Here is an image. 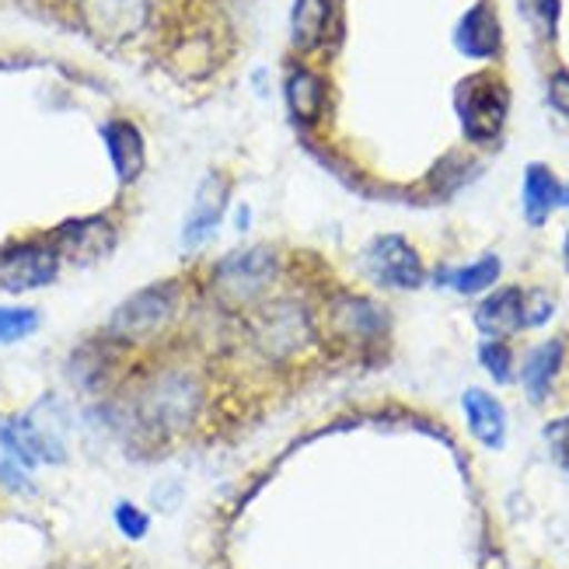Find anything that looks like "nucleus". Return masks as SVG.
<instances>
[{
    "instance_id": "nucleus-1",
    "label": "nucleus",
    "mask_w": 569,
    "mask_h": 569,
    "mask_svg": "<svg viewBox=\"0 0 569 569\" xmlns=\"http://www.w3.org/2000/svg\"><path fill=\"white\" fill-rule=\"evenodd\" d=\"M154 367L133 388V419L151 437L186 433L207 412V378L186 357L154 350Z\"/></svg>"
},
{
    "instance_id": "nucleus-2",
    "label": "nucleus",
    "mask_w": 569,
    "mask_h": 569,
    "mask_svg": "<svg viewBox=\"0 0 569 569\" xmlns=\"http://www.w3.org/2000/svg\"><path fill=\"white\" fill-rule=\"evenodd\" d=\"M280 259L269 244H244L210 266V301L234 315H252L273 293Z\"/></svg>"
},
{
    "instance_id": "nucleus-3",
    "label": "nucleus",
    "mask_w": 569,
    "mask_h": 569,
    "mask_svg": "<svg viewBox=\"0 0 569 569\" xmlns=\"http://www.w3.org/2000/svg\"><path fill=\"white\" fill-rule=\"evenodd\" d=\"M186 290L179 280H161L137 290L133 297H127L106 321V339L122 346V350H133V346H147L158 342L182 311Z\"/></svg>"
},
{
    "instance_id": "nucleus-4",
    "label": "nucleus",
    "mask_w": 569,
    "mask_h": 569,
    "mask_svg": "<svg viewBox=\"0 0 569 569\" xmlns=\"http://www.w3.org/2000/svg\"><path fill=\"white\" fill-rule=\"evenodd\" d=\"M455 109L461 119V130L468 140L486 143L497 140L503 122H507V109H510V91L503 84L500 73L482 70L465 78L455 91Z\"/></svg>"
},
{
    "instance_id": "nucleus-5",
    "label": "nucleus",
    "mask_w": 569,
    "mask_h": 569,
    "mask_svg": "<svg viewBox=\"0 0 569 569\" xmlns=\"http://www.w3.org/2000/svg\"><path fill=\"white\" fill-rule=\"evenodd\" d=\"M363 269L370 280L388 290H416L427 280L423 259L402 234H381L370 241V249L363 252Z\"/></svg>"
},
{
    "instance_id": "nucleus-6",
    "label": "nucleus",
    "mask_w": 569,
    "mask_h": 569,
    "mask_svg": "<svg viewBox=\"0 0 569 569\" xmlns=\"http://www.w3.org/2000/svg\"><path fill=\"white\" fill-rule=\"evenodd\" d=\"M60 252L49 241H14L0 252V287L11 293L49 287L60 277Z\"/></svg>"
},
{
    "instance_id": "nucleus-7",
    "label": "nucleus",
    "mask_w": 569,
    "mask_h": 569,
    "mask_svg": "<svg viewBox=\"0 0 569 569\" xmlns=\"http://www.w3.org/2000/svg\"><path fill=\"white\" fill-rule=\"evenodd\" d=\"M228 200H231V179L224 171H210V176L200 182L196 189V200H192V210L182 224V244L186 249H200V244L220 228V220H224V210H228Z\"/></svg>"
},
{
    "instance_id": "nucleus-8",
    "label": "nucleus",
    "mask_w": 569,
    "mask_h": 569,
    "mask_svg": "<svg viewBox=\"0 0 569 569\" xmlns=\"http://www.w3.org/2000/svg\"><path fill=\"white\" fill-rule=\"evenodd\" d=\"M49 244L60 252V259H70V262H94L102 259L112 244H116V231L109 220L102 217H88V220H67L60 224L53 234H49Z\"/></svg>"
},
{
    "instance_id": "nucleus-9",
    "label": "nucleus",
    "mask_w": 569,
    "mask_h": 569,
    "mask_svg": "<svg viewBox=\"0 0 569 569\" xmlns=\"http://www.w3.org/2000/svg\"><path fill=\"white\" fill-rule=\"evenodd\" d=\"M151 14V0H84V18L102 39H133Z\"/></svg>"
},
{
    "instance_id": "nucleus-10",
    "label": "nucleus",
    "mask_w": 569,
    "mask_h": 569,
    "mask_svg": "<svg viewBox=\"0 0 569 569\" xmlns=\"http://www.w3.org/2000/svg\"><path fill=\"white\" fill-rule=\"evenodd\" d=\"M461 409H465V423L482 448L500 451L507 443V409L500 406L497 395H489L486 388H468L461 395Z\"/></svg>"
},
{
    "instance_id": "nucleus-11",
    "label": "nucleus",
    "mask_w": 569,
    "mask_h": 569,
    "mask_svg": "<svg viewBox=\"0 0 569 569\" xmlns=\"http://www.w3.org/2000/svg\"><path fill=\"white\" fill-rule=\"evenodd\" d=\"M455 46L472 60H492L500 53L503 32H500L497 8H492L489 0L476 4L472 11H465V18L458 21V29H455Z\"/></svg>"
},
{
    "instance_id": "nucleus-12",
    "label": "nucleus",
    "mask_w": 569,
    "mask_h": 569,
    "mask_svg": "<svg viewBox=\"0 0 569 569\" xmlns=\"http://www.w3.org/2000/svg\"><path fill=\"white\" fill-rule=\"evenodd\" d=\"M283 94H287V109H290L293 122H301V127H318L321 116H326L329 88L318 70L293 67L283 81Z\"/></svg>"
},
{
    "instance_id": "nucleus-13",
    "label": "nucleus",
    "mask_w": 569,
    "mask_h": 569,
    "mask_svg": "<svg viewBox=\"0 0 569 569\" xmlns=\"http://www.w3.org/2000/svg\"><path fill=\"white\" fill-rule=\"evenodd\" d=\"M102 140L109 147L112 168L122 186H130L140 179V171L147 164V147H143V133L133 127L130 119H109L102 127Z\"/></svg>"
},
{
    "instance_id": "nucleus-14",
    "label": "nucleus",
    "mask_w": 569,
    "mask_h": 569,
    "mask_svg": "<svg viewBox=\"0 0 569 569\" xmlns=\"http://www.w3.org/2000/svg\"><path fill=\"white\" fill-rule=\"evenodd\" d=\"M329 329L353 342L378 339L385 332V311L363 297H339L329 305Z\"/></svg>"
},
{
    "instance_id": "nucleus-15",
    "label": "nucleus",
    "mask_w": 569,
    "mask_h": 569,
    "mask_svg": "<svg viewBox=\"0 0 569 569\" xmlns=\"http://www.w3.org/2000/svg\"><path fill=\"white\" fill-rule=\"evenodd\" d=\"M476 326L486 339H503L525 329V290L503 287L476 308Z\"/></svg>"
},
{
    "instance_id": "nucleus-16",
    "label": "nucleus",
    "mask_w": 569,
    "mask_h": 569,
    "mask_svg": "<svg viewBox=\"0 0 569 569\" xmlns=\"http://www.w3.org/2000/svg\"><path fill=\"white\" fill-rule=\"evenodd\" d=\"M332 29V0H293L290 11V42L301 53H315L326 46Z\"/></svg>"
},
{
    "instance_id": "nucleus-17",
    "label": "nucleus",
    "mask_w": 569,
    "mask_h": 569,
    "mask_svg": "<svg viewBox=\"0 0 569 569\" xmlns=\"http://www.w3.org/2000/svg\"><path fill=\"white\" fill-rule=\"evenodd\" d=\"M562 207V186L549 164H528L525 168V217L528 224L541 228L552 217V210Z\"/></svg>"
},
{
    "instance_id": "nucleus-18",
    "label": "nucleus",
    "mask_w": 569,
    "mask_h": 569,
    "mask_svg": "<svg viewBox=\"0 0 569 569\" xmlns=\"http://www.w3.org/2000/svg\"><path fill=\"white\" fill-rule=\"evenodd\" d=\"M562 367V342L552 339V342H541L538 350L528 353L525 367H521V385L528 391L531 402H546L549 391L556 385V375Z\"/></svg>"
},
{
    "instance_id": "nucleus-19",
    "label": "nucleus",
    "mask_w": 569,
    "mask_h": 569,
    "mask_svg": "<svg viewBox=\"0 0 569 569\" xmlns=\"http://www.w3.org/2000/svg\"><path fill=\"white\" fill-rule=\"evenodd\" d=\"M497 280H500V259H497V256H482V259L472 262V266H461V269H451V273H437V277H433V283L451 287V290H458V293H465V297L489 290Z\"/></svg>"
},
{
    "instance_id": "nucleus-20",
    "label": "nucleus",
    "mask_w": 569,
    "mask_h": 569,
    "mask_svg": "<svg viewBox=\"0 0 569 569\" xmlns=\"http://www.w3.org/2000/svg\"><path fill=\"white\" fill-rule=\"evenodd\" d=\"M42 315L36 308H11V305H0V346H11L36 336Z\"/></svg>"
},
{
    "instance_id": "nucleus-21",
    "label": "nucleus",
    "mask_w": 569,
    "mask_h": 569,
    "mask_svg": "<svg viewBox=\"0 0 569 569\" xmlns=\"http://www.w3.org/2000/svg\"><path fill=\"white\" fill-rule=\"evenodd\" d=\"M112 525L127 541H143L147 535H151V513H147L143 507H137L133 500H119L112 507Z\"/></svg>"
},
{
    "instance_id": "nucleus-22",
    "label": "nucleus",
    "mask_w": 569,
    "mask_h": 569,
    "mask_svg": "<svg viewBox=\"0 0 569 569\" xmlns=\"http://www.w3.org/2000/svg\"><path fill=\"white\" fill-rule=\"evenodd\" d=\"M479 363L489 370L492 381H500V385L513 381V353H510V346L503 339H486L479 346Z\"/></svg>"
},
{
    "instance_id": "nucleus-23",
    "label": "nucleus",
    "mask_w": 569,
    "mask_h": 569,
    "mask_svg": "<svg viewBox=\"0 0 569 569\" xmlns=\"http://www.w3.org/2000/svg\"><path fill=\"white\" fill-rule=\"evenodd\" d=\"M552 311H556L552 293H546V290L525 293V329H541L552 318Z\"/></svg>"
},
{
    "instance_id": "nucleus-24",
    "label": "nucleus",
    "mask_w": 569,
    "mask_h": 569,
    "mask_svg": "<svg viewBox=\"0 0 569 569\" xmlns=\"http://www.w3.org/2000/svg\"><path fill=\"white\" fill-rule=\"evenodd\" d=\"M0 486L11 492H32V472L24 465H18L11 455L0 451Z\"/></svg>"
},
{
    "instance_id": "nucleus-25",
    "label": "nucleus",
    "mask_w": 569,
    "mask_h": 569,
    "mask_svg": "<svg viewBox=\"0 0 569 569\" xmlns=\"http://www.w3.org/2000/svg\"><path fill=\"white\" fill-rule=\"evenodd\" d=\"M546 437L552 440V448H556V458H559V465L569 472V416L566 419H559V423H552L549 430H546Z\"/></svg>"
},
{
    "instance_id": "nucleus-26",
    "label": "nucleus",
    "mask_w": 569,
    "mask_h": 569,
    "mask_svg": "<svg viewBox=\"0 0 569 569\" xmlns=\"http://www.w3.org/2000/svg\"><path fill=\"white\" fill-rule=\"evenodd\" d=\"M549 98H552V106L569 116V73L566 70H556L552 73V81H549Z\"/></svg>"
},
{
    "instance_id": "nucleus-27",
    "label": "nucleus",
    "mask_w": 569,
    "mask_h": 569,
    "mask_svg": "<svg viewBox=\"0 0 569 569\" xmlns=\"http://www.w3.org/2000/svg\"><path fill=\"white\" fill-rule=\"evenodd\" d=\"M562 259H566V269H569V231H566V244H562Z\"/></svg>"
},
{
    "instance_id": "nucleus-28",
    "label": "nucleus",
    "mask_w": 569,
    "mask_h": 569,
    "mask_svg": "<svg viewBox=\"0 0 569 569\" xmlns=\"http://www.w3.org/2000/svg\"><path fill=\"white\" fill-rule=\"evenodd\" d=\"M562 203H566V207H569V186H566V189H562Z\"/></svg>"
}]
</instances>
